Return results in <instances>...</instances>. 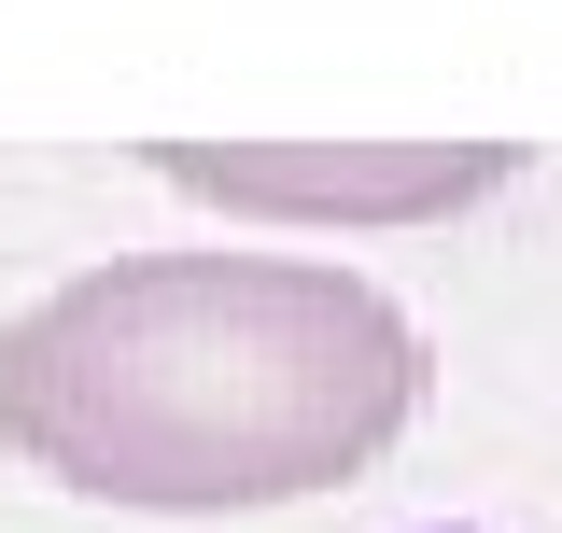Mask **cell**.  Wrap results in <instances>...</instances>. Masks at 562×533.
<instances>
[{"mask_svg": "<svg viewBox=\"0 0 562 533\" xmlns=\"http://www.w3.org/2000/svg\"><path fill=\"white\" fill-rule=\"evenodd\" d=\"M422 394V324L324 253H113L0 324V450L140 520L310 506L380 464Z\"/></svg>", "mask_w": 562, "mask_h": 533, "instance_id": "cell-1", "label": "cell"}, {"mask_svg": "<svg viewBox=\"0 0 562 533\" xmlns=\"http://www.w3.org/2000/svg\"><path fill=\"white\" fill-rule=\"evenodd\" d=\"M225 225H450L520 183V140H140Z\"/></svg>", "mask_w": 562, "mask_h": 533, "instance_id": "cell-2", "label": "cell"}]
</instances>
